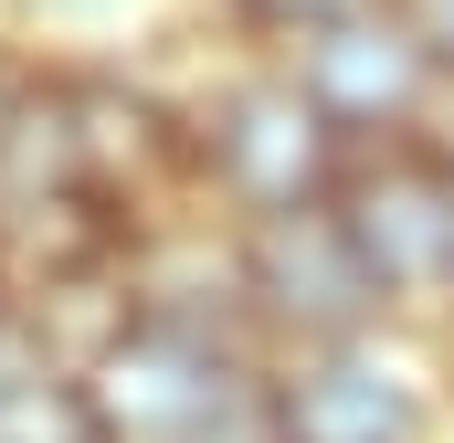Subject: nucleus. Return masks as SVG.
<instances>
[{
    "mask_svg": "<svg viewBox=\"0 0 454 443\" xmlns=\"http://www.w3.org/2000/svg\"><path fill=\"white\" fill-rule=\"evenodd\" d=\"M339 232L380 296H423L454 275V180L423 159H380L339 190Z\"/></svg>",
    "mask_w": 454,
    "mask_h": 443,
    "instance_id": "nucleus-1",
    "label": "nucleus"
},
{
    "mask_svg": "<svg viewBox=\"0 0 454 443\" xmlns=\"http://www.w3.org/2000/svg\"><path fill=\"white\" fill-rule=\"evenodd\" d=\"M96 412H106V443H169L201 433L223 412V359L201 348L191 328H127L96 369Z\"/></svg>",
    "mask_w": 454,
    "mask_h": 443,
    "instance_id": "nucleus-2",
    "label": "nucleus"
},
{
    "mask_svg": "<svg viewBox=\"0 0 454 443\" xmlns=\"http://www.w3.org/2000/svg\"><path fill=\"white\" fill-rule=\"evenodd\" d=\"M212 159L254 212H307V190L328 180V116L307 85H243L212 116Z\"/></svg>",
    "mask_w": 454,
    "mask_h": 443,
    "instance_id": "nucleus-3",
    "label": "nucleus"
},
{
    "mask_svg": "<svg viewBox=\"0 0 454 443\" xmlns=\"http://www.w3.org/2000/svg\"><path fill=\"white\" fill-rule=\"evenodd\" d=\"M254 296L275 307V317H296V328H359L370 317V264L348 253L339 212H275L254 232Z\"/></svg>",
    "mask_w": 454,
    "mask_h": 443,
    "instance_id": "nucleus-4",
    "label": "nucleus"
},
{
    "mask_svg": "<svg viewBox=\"0 0 454 443\" xmlns=\"http://www.w3.org/2000/svg\"><path fill=\"white\" fill-rule=\"evenodd\" d=\"M275 433L286 443H412V380L370 348H328L286 380Z\"/></svg>",
    "mask_w": 454,
    "mask_h": 443,
    "instance_id": "nucleus-5",
    "label": "nucleus"
},
{
    "mask_svg": "<svg viewBox=\"0 0 454 443\" xmlns=\"http://www.w3.org/2000/svg\"><path fill=\"white\" fill-rule=\"evenodd\" d=\"M307 96L317 116H348V127H380L423 96V21H370L348 11L307 43Z\"/></svg>",
    "mask_w": 454,
    "mask_h": 443,
    "instance_id": "nucleus-6",
    "label": "nucleus"
},
{
    "mask_svg": "<svg viewBox=\"0 0 454 443\" xmlns=\"http://www.w3.org/2000/svg\"><path fill=\"white\" fill-rule=\"evenodd\" d=\"M0 443H106V412H96V391H85V380L32 369V380H11V391H0Z\"/></svg>",
    "mask_w": 454,
    "mask_h": 443,
    "instance_id": "nucleus-7",
    "label": "nucleus"
},
{
    "mask_svg": "<svg viewBox=\"0 0 454 443\" xmlns=\"http://www.w3.org/2000/svg\"><path fill=\"white\" fill-rule=\"evenodd\" d=\"M243 11H264V21H307V32H328V21H348L359 0H243Z\"/></svg>",
    "mask_w": 454,
    "mask_h": 443,
    "instance_id": "nucleus-8",
    "label": "nucleus"
},
{
    "mask_svg": "<svg viewBox=\"0 0 454 443\" xmlns=\"http://www.w3.org/2000/svg\"><path fill=\"white\" fill-rule=\"evenodd\" d=\"M32 116V96H21V74H0V148H11V127Z\"/></svg>",
    "mask_w": 454,
    "mask_h": 443,
    "instance_id": "nucleus-9",
    "label": "nucleus"
},
{
    "mask_svg": "<svg viewBox=\"0 0 454 443\" xmlns=\"http://www.w3.org/2000/svg\"><path fill=\"white\" fill-rule=\"evenodd\" d=\"M423 43H454V0H423Z\"/></svg>",
    "mask_w": 454,
    "mask_h": 443,
    "instance_id": "nucleus-10",
    "label": "nucleus"
},
{
    "mask_svg": "<svg viewBox=\"0 0 454 443\" xmlns=\"http://www.w3.org/2000/svg\"><path fill=\"white\" fill-rule=\"evenodd\" d=\"M53 11H96V0H53Z\"/></svg>",
    "mask_w": 454,
    "mask_h": 443,
    "instance_id": "nucleus-11",
    "label": "nucleus"
},
{
    "mask_svg": "<svg viewBox=\"0 0 454 443\" xmlns=\"http://www.w3.org/2000/svg\"><path fill=\"white\" fill-rule=\"evenodd\" d=\"M444 127H454V96H444Z\"/></svg>",
    "mask_w": 454,
    "mask_h": 443,
    "instance_id": "nucleus-12",
    "label": "nucleus"
}]
</instances>
